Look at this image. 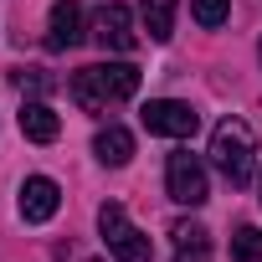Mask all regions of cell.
<instances>
[{
  "label": "cell",
  "mask_w": 262,
  "mask_h": 262,
  "mask_svg": "<svg viewBox=\"0 0 262 262\" xmlns=\"http://www.w3.org/2000/svg\"><path fill=\"white\" fill-rule=\"evenodd\" d=\"M139 118H144L149 134H165V139H190L201 128V113L190 103H180V98H149L139 108Z\"/></svg>",
  "instance_id": "4"
},
{
  "label": "cell",
  "mask_w": 262,
  "mask_h": 262,
  "mask_svg": "<svg viewBox=\"0 0 262 262\" xmlns=\"http://www.w3.org/2000/svg\"><path fill=\"white\" fill-rule=\"evenodd\" d=\"M77 41H82V6L77 0H57L52 21H47V47L52 52H72Z\"/></svg>",
  "instance_id": "8"
},
{
  "label": "cell",
  "mask_w": 262,
  "mask_h": 262,
  "mask_svg": "<svg viewBox=\"0 0 262 262\" xmlns=\"http://www.w3.org/2000/svg\"><path fill=\"white\" fill-rule=\"evenodd\" d=\"M21 221H31V226H41V221H52L57 216V206H62V185L52 180V175H31L26 185H21Z\"/></svg>",
  "instance_id": "7"
},
{
  "label": "cell",
  "mask_w": 262,
  "mask_h": 262,
  "mask_svg": "<svg viewBox=\"0 0 262 262\" xmlns=\"http://www.w3.org/2000/svg\"><path fill=\"white\" fill-rule=\"evenodd\" d=\"M231 257H236V262H262V231H257V226H242V231L231 236Z\"/></svg>",
  "instance_id": "12"
},
{
  "label": "cell",
  "mask_w": 262,
  "mask_h": 262,
  "mask_svg": "<svg viewBox=\"0 0 262 262\" xmlns=\"http://www.w3.org/2000/svg\"><path fill=\"white\" fill-rule=\"evenodd\" d=\"M190 11H195V21H201L206 31H216V26H226V16H231V0H190Z\"/></svg>",
  "instance_id": "13"
},
{
  "label": "cell",
  "mask_w": 262,
  "mask_h": 262,
  "mask_svg": "<svg viewBox=\"0 0 262 262\" xmlns=\"http://www.w3.org/2000/svg\"><path fill=\"white\" fill-rule=\"evenodd\" d=\"M93 155L103 160V165H128L134 160V134L128 128H118V123H108V128H98V139H93Z\"/></svg>",
  "instance_id": "10"
},
{
  "label": "cell",
  "mask_w": 262,
  "mask_h": 262,
  "mask_svg": "<svg viewBox=\"0 0 262 262\" xmlns=\"http://www.w3.org/2000/svg\"><path fill=\"white\" fill-rule=\"evenodd\" d=\"M11 82H16L21 93H31V98H41V93H52V88H57L41 67H21V72H11Z\"/></svg>",
  "instance_id": "15"
},
{
  "label": "cell",
  "mask_w": 262,
  "mask_h": 262,
  "mask_svg": "<svg viewBox=\"0 0 262 262\" xmlns=\"http://www.w3.org/2000/svg\"><path fill=\"white\" fill-rule=\"evenodd\" d=\"M170 236H175V252H195V247H211L201 221H175V226H170Z\"/></svg>",
  "instance_id": "14"
},
{
  "label": "cell",
  "mask_w": 262,
  "mask_h": 262,
  "mask_svg": "<svg viewBox=\"0 0 262 262\" xmlns=\"http://www.w3.org/2000/svg\"><path fill=\"white\" fill-rule=\"evenodd\" d=\"M165 190H170V201H180V206H206V195H211L206 165H201L190 149L170 155V165H165Z\"/></svg>",
  "instance_id": "5"
},
{
  "label": "cell",
  "mask_w": 262,
  "mask_h": 262,
  "mask_svg": "<svg viewBox=\"0 0 262 262\" xmlns=\"http://www.w3.org/2000/svg\"><path fill=\"white\" fill-rule=\"evenodd\" d=\"M139 16L149 41H170L175 36V0H139Z\"/></svg>",
  "instance_id": "11"
},
{
  "label": "cell",
  "mask_w": 262,
  "mask_h": 262,
  "mask_svg": "<svg viewBox=\"0 0 262 262\" xmlns=\"http://www.w3.org/2000/svg\"><path fill=\"white\" fill-rule=\"evenodd\" d=\"M21 134H26L31 144H52V139L62 134V118L52 113V103L26 98V103H21Z\"/></svg>",
  "instance_id": "9"
},
{
  "label": "cell",
  "mask_w": 262,
  "mask_h": 262,
  "mask_svg": "<svg viewBox=\"0 0 262 262\" xmlns=\"http://www.w3.org/2000/svg\"><path fill=\"white\" fill-rule=\"evenodd\" d=\"M98 231H103V247L118 257V262H155V247H149V236L128 221V211L118 206V201H108V206H98Z\"/></svg>",
  "instance_id": "3"
},
{
  "label": "cell",
  "mask_w": 262,
  "mask_h": 262,
  "mask_svg": "<svg viewBox=\"0 0 262 262\" xmlns=\"http://www.w3.org/2000/svg\"><path fill=\"white\" fill-rule=\"evenodd\" d=\"M211 160L216 170L231 180V185H247L252 180V165H257V134L247 118H221L216 134H211Z\"/></svg>",
  "instance_id": "2"
},
{
  "label": "cell",
  "mask_w": 262,
  "mask_h": 262,
  "mask_svg": "<svg viewBox=\"0 0 262 262\" xmlns=\"http://www.w3.org/2000/svg\"><path fill=\"white\" fill-rule=\"evenodd\" d=\"M175 262H211V247H195V252H175Z\"/></svg>",
  "instance_id": "16"
},
{
  "label": "cell",
  "mask_w": 262,
  "mask_h": 262,
  "mask_svg": "<svg viewBox=\"0 0 262 262\" xmlns=\"http://www.w3.org/2000/svg\"><path fill=\"white\" fill-rule=\"evenodd\" d=\"M93 41L103 52H134V16H128V6H118V0H108V6L93 11Z\"/></svg>",
  "instance_id": "6"
},
{
  "label": "cell",
  "mask_w": 262,
  "mask_h": 262,
  "mask_svg": "<svg viewBox=\"0 0 262 262\" xmlns=\"http://www.w3.org/2000/svg\"><path fill=\"white\" fill-rule=\"evenodd\" d=\"M139 93V67L134 62H103V67H82L72 72V98L88 113H103L108 103H123Z\"/></svg>",
  "instance_id": "1"
}]
</instances>
